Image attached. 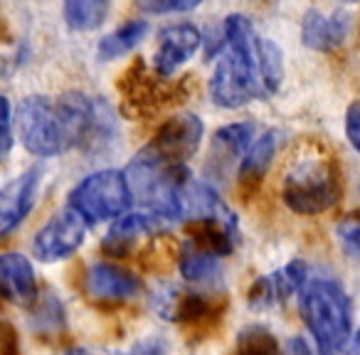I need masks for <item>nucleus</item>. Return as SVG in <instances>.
Masks as SVG:
<instances>
[{"label":"nucleus","mask_w":360,"mask_h":355,"mask_svg":"<svg viewBox=\"0 0 360 355\" xmlns=\"http://www.w3.org/2000/svg\"><path fill=\"white\" fill-rule=\"evenodd\" d=\"M101 109L104 106L84 94H65L57 101L27 96L18 106L20 138L30 153L42 158L65 153L99 134L106 119Z\"/></svg>","instance_id":"obj_1"},{"label":"nucleus","mask_w":360,"mask_h":355,"mask_svg":"<svg viewBox=\"0 0 360 355\" xmlns=\"http://www.w3.org/2000/svg\"><path fill=\"white\" fill-rule=\"evenodd\" d=\"M301 316L321 355H338L353 340V309L338 281L311 279L299 296Z\"/></svg>","instance_id":"obj_2"},{"label":"nucleus","mask_w":360,"mask_h":355,"mask_svg":"<svg viewBox=\"0 0 360 355\" xmlns=\"http://www.w3.org/2000/svg\"><path fill=\"white\" fill-rule=\"evenodd\" d=\"M129 186L134 198L163 220H178L183 215V188H186L188 173L183 165L165 163L146 146L126 170Z\"/></svg>","instance_id":"obj_3"},{"label":"nucleus","mask_w":360,"mask_h":355,"mask_svg":"<svg viewBox=\"0 0 360 355\" xmlns=\"http://www.w3.org/2000/svg\"><path fill=\"white\" fill-rule=\"evenodd\" d=\"M340 195L338 173L328 158L321 155H304L291 163L284 175V198L286 207L296 215H319L335 205Z\"/></svg>","instance_id":"obj_4"},{"label":"nucleus","mask_w":360,"mask_h":355,"mask_svg":"<svg viewBox=\"0 0 360 355\" xmlns=\"http://www.w3.org/2000/svg\"><path fill=\"white\" fill-rule=\"evenodd\" d=\"M131 200H134V193H131L129 178L126 173L114 168L86 175L70 195V205L86 222H104L121 217L129 210Z\"/></svg>","instance_id":"obj_5"},{"label":"nucleus","mask_w":360,"mask_h":355,"mask_svg":"<svg viewBox=\"0 0 360 355\" xmlns=\"http://www.w3.org/2000/svg\"><path fill=\"white\" fill-rule=\"evenodd\" d=\"M264 94L259 79L245 67V62L237 60L230 50L217 60L215 70L210 77V96L215 104L225 106V109H240V106L250 104Z\"/></svg>","instance_id":"obj_6"},{"label":"nucleus","mask_w":360,"mask_h":355,"mask_svg":"<svg viewBox=\"0 0 360 355\" xmlns=\"http://www.w3.org/2000/svg\"><path fill=\"white\" fill-rule=\"evenodd\" d=\"M86 235V220L75 210V207H65V210L55 212L45 227L35 235L32 250L42 262H60L75 254L82 247Z\"/></svg>","instance_id":"obj_7"},{"label":"nucleus","mask_w":360,"mask_h":355,"mask_svg":"<svg viewBox=\"0 0 360 355\" xmlns=\"http://www.w3.org/2000/svg\"><path fill=\"white\" fill-rule=\"evenodd\" d=\"M202 138V121L195 114H178L168 119L155 134L153 143L148 146L158 158L165 163L183 165L191 160L200 148Z\"/></svg>","instance_id":"obj_8"},{"label":"nucleus","mask_w":360,"mask_h":355,"mask_svg":"<svg viewBox=\"0 0 360 355\" xmlns=\"http://www.w3.org/2000/svg\"><path fill=\"white\" fill-rule=\"evenodd\" d=\"M202 45V32L191 22H178L160 32L158 50H155V72L160 77H170L195 57V52Z\"/></svg>","instance_id":"obj_9"},{"label":"nucleus","mask_w":360,"mask_h":355,"mask_svg":"<svg viewBox=\"0 0 360 355\" xmlns=\"http://www.w3.org/2000/svg\"><path fill=\"white\" fill-rule=\"evenodd\" d=\"M309 281V269L301 259L289 262L274 274H266L252 284L250 291V306L252 309H274L281 306L289 296L301 291Z\"/></svg>","instance_id":"obj_10"},{"label":"nucleus","mask_w":360,"mask_h":355,"mask_svg":"<svg viewBox=\"0 0 360 355\" xmlns=\"http://www.w3.org/2000/svg\"><path fill=\"white\" fill-rule=\"evenodd\" d=\"M42 170L40 165H32L15 181L8 183L0 193V235H11L18 225L27 217L37 198Z\"/></svg>","instance_id":"obj_11"},{"label":"nucleus","mask_w":360,"mask_h":355,"mask_svg":"<svg viewBox=\"0 0 360 355\" xmlns=\"http://www.w3.org/2000/svg\"><path fill=\"white\" fill-rule=\"evenodd\" d=\"M193 222H217L237 235V215L227 207V202L210 186L198 181H186L183 188V215Z\"/></svg>","instance_id":"obj_12"},{"label":"nucleus","mask_w":360,"mask_h":355,"mask_svg":"<svg viewBox=\"0 0 360 355\" xmlns=\"http://www.w3.org/2000/svg\"><path fill=\"white\" fill-rule=\"evenodd\" d=\"M141 291V279L124 266L96 262L86 271V294L99 301H126Z\"/></svg>","instance_id":"obj_13"},{"label":"nucleus","mask_w":360,"mask_h":355,"mask_svg":"<svg viewBox=\"0 0 360 355\" xmlns=\"http://www.w3.org/2000/svg\"><path fill=\"white\" fill-rule=\"evenodd\" d=\"M350 32L348 13H330L323 15L321 11H309L301 22V40L309 50L330 52L345 42Z\"/></svg>","instance_id":"obj_14"},{"label":"nucleus","mask_w":360,"mask_h":355,"mask_svg":"<svg viewBox=\"0 0 360 355\" xmlns=\"http://www.w3.org/2000/svg\"><path fill=\"white\" fill-rule=\"evenodd\" d=\"M0 281H3V294L13 304H32L37 299V281L35 269L30 259L22 254H3L0 259Z\"/></svg>","instance_id":"obj_15"},{"label":"nucleus","mask_w":360,"mask_h":355,"mask_svg":"<svg viewBox=\"0 0 360 355\" xmlns=\"http://www.w3.org/2000/svg\"><path fill=\"white\" fill-rule=\"evenodd\" d=\"M158 220L153 212H131V215L116 217V222L109 227L104 237V252L111 257H121L141 240L158 230Z\"/></svg>","instance_id":"obj_16"},{"label":"nucleus","mask_w":360,"mask_h":355,"mask_svg":"<svg viewBox=\"0 0 360 355\" xmlns=\"http://www.w3.org/2000/svg\"><path fill=\"white\" fill-rule=\"evenodd\" d=\"M180 274L186 276L193 284H205V281L215 279L217 269H220V254H215L207 247H200L198 242L186 240L180 247L178 257Z\"/></svg>","instance_id":"obj_17"},{"label":"nucleus","mask_w":360,"mask_h":355,"mask_svg":"<svg viewBox=\"0 0 360 355\" xmlns=\"http://www.w3.org/2000/svg\"><path fill=\"white\" fill-rule=\"evenodd\" d=\"M276 138H279V136L271 129V131H264V134L250 146V150H247L240 163V181L245 183V186H257V183L264 178L271 160H274Z\"/></svg>","instance_id":"obj_18"},{"label":"nucleus","mask_w":360,"mask_h":355,"mask_svg":"<svg viewBox=\"0 0 360 355\" xmlns=\"http://www.w3.org/2000/svg\"><path fill=\"white\" fill-rule=\"evenodd\" d=\"M146 32H148V22L146 20L126 22V25L116 27V30L109 32L106 37H101L99 47H96V55H99L104 62L116 60V57L134 50V47L146 37Z\"/></svg>","instance_id":"obj_19"},{"label":"nucleus","mask_w":360,"mask_h":355,"mask_svg":"<svg viewBox=\"0 0 360 355\" xmlns=\"http://www.w3.org/2000/svg\"><path fill=\"white\" fill-rule=\"evenodd\" d=\"M111 0H65V20L72 30L89 32L106 20Z\"/></svg>","instance_id":"obj_20"},{"label":"nucleus","mask_w":360,"mask_h":355,"mask_svg":"<svg viewBox=\"0 0 360 355\" xmlns=\"http://www.w3.org/2000/svg\"><path fill=\"white\" fill-rule=\"evenodd\" d=\"M259 75L266 96L276 94L281 89V82H284V55H281V47L274 40H269V37H262Z\"/></svg>","instance_id":"obj_21"},{"label":"nucleus","mask_w":360,"mask_h":355,"mask_svg":"<svg viewBox=\"0 0 360 355\" xmlns=\"http://www.w3.org/2000/svg\"><path fill=\"white\" fill-rule=\"evenodd\" d=\"M255 134H257V126L255 124H230L225 129H220L215 134V150H222L227 158H237V155L247 153L250 146L255 143Z\"/></svg>","instance_id":"obj_22"},{"label":"nucleus","mask_w":360,"mask_h":355,"mask_svg":"<svg viewBox=\"0 0 360 355\" xmlns=\"http://www.w3.org/2000/svg\"><path fill=\"white\" fill-rule=\"evenodd\" d=\"M235 355H281L274 333L264 325H250L237 335Z\"/></svg>","instance_id":"obj_23"},{"label":"nucleus","mask_w":360,"mask_h":355,"mask_svg":"<svg viewBox=\"0 0 360 355\" xmlns=\"http://www.w3.org/2000/svg\"><path fill=\"white\" fill-rule=\"evenodd\" d=\"M202 0H136V6L150 15H168V13H186L200 6Z\"/></svg>","instance_id":"obj_24"},{"label":"nucleus","mask_w":360,"mask_h":355,"mask_svg":"<svg viewBox=\"0 0 360 355\" xmlns=\"http://www.w3.org/2000/svg\"><path fill=\"white\" fill-rule=\"evenodd\" d=\"M338 240L350 257L360 259V217H350L338 225Z\"/></svg>","instance_id":"obj_25"},{"label":"nucleus","mask_w":360,"mask_h":355,"mask_svg":"<svg viewBox=\"0 0 360 355\" xmlns=\"http://www.w3.org/2000/svg\"><path fill=\"white\" fill-rule=\"evenodd\" d=\"M345 136H348L350 146L360 153V101L350 104L345 111Z\"/></svg>","instance_id":"obj_26"},{"label":"nucleus","mask_w":360,"mask_h":355,"mask_svg":"<svg viewBox=\"0 0 360 355\" xmlns=\"http://www.w3.org/2000/svg\"><path fill=\"white\" fill-rule=\"evenodd\" d=\"M168 353V345H165L163 338L158 335H150V338H143L134 345L126 355H165Z\"/></svg>","instance_id":"obj_27"},{"label":"nucleus","mask_w":360,"mask_h":355,"mask_svg":"<svg viewBox=\"0 0 360 355\" xmlns=\"http://www.w3.org/2000/svg\"><path fill=\"white\" fill-rule=\"evenodd\" d=\"M0 355H20V343H18L15 328L11 323L3 325V335H0Z\"/></svg>","instance_id":"obj_28"},{"label":"nucleus","mask_w":360,"mask_h":355,"mask_svg":"<svg viewBox=\"0 0 360 355\" xmlns=\"http://www.w3.org/2000/svg\"><path fill=\"white\" fill-rule=\"evenodd\" d=\"M0 124H3V155H8L13 146V134H11L13 114H11V101H8L6 96H3V116H0Z\"/></svg>","instance_id":"obj_29"},{"label":"nucleus","mask_w":360,"mask_h":355,"mask_svg":"<svg viewBox=\"0 0 360 355\" xmlns=\"http://www.w3.org/2000/svg\"><path fill=\"white\" fill-rule=\"evenodd\" d=\"M284 355H311V350L306 348V343L301 338H294V340H289Z\"/></svg>","instance_id":"obj_30"},{"label":"nucleus","mask_w":360,"mask_h":355,"mask_svg":"<svg viewBox=\"0 0 360 355\" xmlns=\"http://www.w3.org/2000/svg\"><path fill=\"white\" fill-rule=\"evenodd\" d=\"M67 355H89L86 350H72V353H67Z\"/></svg>","instance_id":"obj_31"},{"label":"nucleus","mask_w":360,"mask_h":355,"mask_svg":"<svg viewBox=\"0 0 360 355\" xmlns=\"http://www.w3.org/2000/svg\"><path fill=\"white\" fill-rule=\"evenodd\" d=\"M353 340H355V343H358V348H360V328H358V333L353 335Z\"/></svg>","instance_id":"obj_32"},{"label":"nucleus","mask_w":360,"mask_h":355,"mask_svg":"<svg viewBox=\"0 0 360 355\" xmlns=\"http://www.w3.org/2000/svg\"><path fill=\"white\" fill-rule=\"evenodd\" d=\"M343 3H355V0H343Z\"/></svg>","instance_id":"obj_33"}]
</instances>
